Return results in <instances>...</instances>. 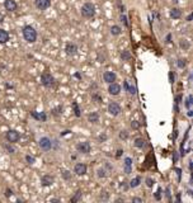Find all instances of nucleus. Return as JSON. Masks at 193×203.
Segmentation results:
<instances>
[{
	"label": "nucleus",
	"mask_w": 193,
	"mask_h": 203,
	"mask_svg": "<svg viewBox=\"0 0 193 203\" xmlns=\"http://www.w3.org/2000/svg\"><path fill=\"white\" fill-rule=\"evenodd\" d=\"M22 33H23V37H24V40L27 42H29V43H33V42H36V40H37V32H36V29L32 25L23 27Z\"/></svg>",
	"instance_id": "f257e3e1"
},
{
	"label": "nucleus",
	"mask_w": 193,
	"mask_h": 203,
	"mask_svg": "<svg viewBox=\"0 0 193 203\" xmlns=\"http://www.w3.org/2000/svg\"><path fill=\"white\" fill-rule=\"evenodd\" d=\"M82 15L87 19L93 18L95 15V5L93 3H85L82 7Z\"/></svg>",
	"instance_id": "f03ea898"
},
{
	"label": "nucleus",
	"mask_w": 193,
	"mask_h": 203,
	"mask_svg": "<svg viewBox=\"0 0 193 203\" xmlns=\"http://www.w3.org/2000/svg\"><path fill=\"white\" fill-rule=\"evenodd\" d=\"M41 83L43 87L46 88H52L53 85H55V78H53L50 72L45 71L43 74L41 75Z\"/></svg>",
	"instance_id": "7ed1b4c3"
},
{
	"label": "nucleus",
	"mask_w": 193,
	"mask_h": 203,
	"mask_svg": "<svg viewBox=\"0 0 193 203\" xmlns=\"http://www.w3.org/2000/svg\"><path fill=\"white\" fill-rule=\"evenodd\" d=\"M38 145L42 151H50L53 146V141L48 137H41L38 141Z\"/></svg>",
	"instance_id": "20e7f679"
},
{
	"label": "nucleus",
	"mask_w": 193,
	"mask_h": 203,
	"mask_svg": "<svg viewBox=\"0 0 193 203\" xmlns=\"http://www.w3.org/2000/svg\"><path fill=\"white\" fill-rule=\"evenodd\" d=\"M5 138H7V141H8L9 143H15V142L19 141L20 135H19L18 131H15V130H9V131L7 132V135H5Z\"/></svg>",
	"instance_id": "39448f33"
},
{
	"label": "nucleus",
	"mask_w": 193,
	"mask_h": 203,
	"mask_svg": "<svg viewBox=\"0 0 193 203\" xmlns=\"http://www.w3.org/2000/svg\"><path fill=\"white\" fill-rule=\"evenodd\" d=\"M90 149H92V146H90V143H89L88 141L79 142L78 145H76V150H78V152H80V154H89V152H90Z\"/></svg>",
	"instance_id": "423d86ee"
},
{
	"label": "nucleus",
	"mask_w": 193,
	"mask_h": 203,
	"mask_svg": "<svg viewBox=\"0 0 193 203\" xmlns=\"http://www.w3.org/2000/svg\"><path fill=\"white\" fill-rule=\"evenodd\" d=\"M108 113L112 116H118L121 113V105L116 102H112L108 104Z\"/></svg>",
	"instance_id": "0eeeda50"
},
{
	"label": "nucleus",
	"mask_w": 193,
	"mask_h": 203,
	"mask_svg": "<svg viewBox=\"0 0 193 203\" xmlns=\"http://www.w3.org/2000/svg\"><path fill=\"white\" fill-rule=\"evenodd\" d=\"M34 5L38 10H46L51 7V0H34Z\"/></svg>",
	"instance_id": "6e6552de"
},
{
	"label": "nucleus",
	"mask_w": 193,
	"mask_h": 203,
	"mask_svg": "<svg viewBox=\"0 0 193 203\" xmlns=\"http://www.w3.org/2000/svg\"><path fill=\"white\" fill-rule=\"evenodd\" d=\"M74 173L76 174V175H84V174H87V165L83 164V163L75 164V166H74Z\"/></svg>",
	"instance_id": "1a4fd4ad"
},
{
	"label": "nucleus",
	"mask_w": 193,
	"mask_h": 203,
	"mask_svg": "<svg viewBox=\"0 0 193 203\" xmlns=\"http://www.w3.org/2000/svg\"><path fill=\"white\" fill-rule=\"evenodd\" d=\"M117 79V75L113 72V71H105L103 74V80L107 83V84H111V83H114Z\"/></svg>",
	"instance_id": "9d476101"
},
{
	"label": "nucleus",
	"mask_w": 193,
	"mask_h": 203,
	"mask_svg": "<svg viewBox=\"0 0 193 203\" xmlns=\"http://www.w3.org/2000/svg\"><path fill=\"white\" fill-rule=\"evenodd\" d=\"M4 8H5V10H8V12H15L18 8V5H17V3H15V0H5Z\"/></svg>",
	"instance_id": "9b49d317"
},
{
	"label": "nucleus",
	"mask_w": 193,
	"mask_h": 203,
	"mask_svg": "<svg viewBox=\"0 0 193 203\" xmlns=\"http://www.w3.org/2000/svg\"><path fill=\"white\" fill-rule=\"evenodd\" d=\"M108 93L111 95H118L121 93V85H118L117 83H111L108 87Z\"/></svg>",
	"instance_id": "f8f14e48"
},
{
	"label": "nucleus",
	"mask_w": 193,
	"mask_h": 203,
	"mask_svg": "<svg viewBox=\"0 0 193 203\" xmlns=\"http://www.w3.org/2000/svg\"><path fill=\"white\" fill-rule=\"evenodd\" d=\"M65 51L67 55H75V53L78 52V46L73 43V42H69V43H66L65 46Z\"/></svg>",
	"instance_id": "ddd939ff"
},
{
	"label": "nucleus",
	"mask_w": 193,
	"mask_h": 203,
	"mask_svg": "<svg viewBox=\"0 0 193 203\" xmlns=\"http://www.w3.org/2000/svg\"><path fill=\"white\" fill-rule=\"evenodd\" d=\"M53 180H55V178H53L52 175L46 174V175H42L41 183H42V185H43V187H48V185H51L53 183Z\"/></svg>",
	"instance_id": "4468645a"
},
{
	"label": "nucleus",
	"mask_w": 193,
	"mask_h": 203,
	"mask_svg": "<svg viewBox=\"0 0 193 203\" xmlns=\"http://www.w3.org/2000/svg\"><path fill=\"white\" fill-rule=\"evenodd\" d=\"M31 116L40 122H45L47 119V116H46L45 112H41V113H38V112H31Z\"/></svg>",
	"instance_id": "2eb2a0df"
},
{
	"label": "nucleus",
	"mask_w": 193,
	"mask_h": 203,
	"mask_svg": "<svg viewBox=\"0 0 193 203\" xmlns=\"http://www.w3.org/2000/svg\"><path fill=\"white\" fill-rule=\"evenodd\" d=\"M9 41V33L5 29L0 28V45H4Z\"/></svg>",
	"instance_id": "dca6fc26"
},
{
	"label": "nucleus",
	"mask_w": 193,
	"mask_h": 203,
	"mask_svg": "<svg viewBox=\"0 0 193 203\" xmlns=\"http://www.w3.org/2000/svg\"><path fill=\"white\" fill-rule=\"evenodd\" d=\"M182 17V10L178 8H171L170 10V18L173 19H179Z\"/></svg>",
	"instance_id": "f3484780"
},
{
	"label": "nucleus",
	"mask_w": 193,
	"mask_h": 203,
	"mask_svg": "<svg viewBox=\"0 0 193 203\" xmlns=\"http://www.w3.org/2000/svg\"><path fill=\"white\" fill-rule=\"evenodd\" d=\"M88 121L90 123H98L99 122V113L98 112H93L92 114L88 116Z\"/></svg>",
	"instance_id": "a211bd4d"
},
{
	"label": "nucleus",
	"mask_w": 193,
	"mask_h": 203,
	"mask_svg": "<svg viewBox=\"0 0 193 203\" xmlns=\"http://www.w3.org/2000/svg\"><path fill=\"white\" fill-rule=\"evenodd\" d=\"M121 58H122V61H130L131 58H132V55H131V52L128 51V50H125V51H122V52H121Z\"/></svg>",
	"instance_id": "6ab92c4d"
},
{
	"label": "nucleus",
	"mask_w": 193,
	"mask_h": 203,
	"mask_svg": "<svg viewBox=\"0 0 193 203\" xmlns=\"http://www.w3.org/2000/svg\"><path fill=\"white\" fill-rule=\"evenodd\" d=\"M82 197H83L82 190H76V192H75V194H74V197H71L70 202L71 203H76V202H79L80 199H82Z\"/></svg>",
	"instance_id": "aec40b11"
},
{
	"label": "nucleus",
	"mask_w": 193,
	"mask_h": 203,
	"mask_svg": "<svg viewBox=\"0 0 193 203\" xmlns=\"http://www.w3.org/2000/svg\"><path fill=\"white\" fill-rule=\"evenodd\" d=\"M145 145H146V141H145L142 137H137L135 140V146L137 149H142V147H145Z\"/></svg>",
	"instance_id": "412c9836"
},
{
	"label": "nucleus",
	"mask_w": 193,
	"mask_h": 203,
	"mask_svg": "<svg viewBox=\"0 0 193 203\" xmlns=\"http://www.w3.org/2000/svg\"><path fill=\"white\" fill-rule=\"evenodd\" d=\"M111 33H112V36H120L122 33V28L118 25H112L111 27Z\"/></svg>",
	"instance_id": "4be33fe9"
},
{
	"label": "nucleus",
	"mask_w": 193,
	"mask_h": 203,
	"mask_svg": "<svg viewBox=\"0 0 193 203\" xmlns=\"http://www.w3.org/2000/svg\"><path fill=\"white\" fill-rule=\"evenodd\" d=\"M179 46H180V49H183V50H189V47H191V43H189V41L188 40H180L179 41Z\"/></svg>",
	"instance_id": "5701e85b"
},
{
	"label": "nucleus",
	"mask_w": 193,
	"mask_h": 203,
	"mask_svg": "<svg viewBox=\"0 0 193 203\" xmlns=\"http://www.w3.org/2000/svg\"><path fill=\"white\" fill-rule=\"evenodd\" d=\"M141 183V178L140 177H136V178H133L131 181H130V187L131 188H136V187H138Z\"/></svg>",
	"instance_id": "b1692460"
},
{
	"label": "nucleus",
	"mask_w": 193,
	"mask_h": 203,
	"mask_svg": "<svg viewBox=\"0 0 193 203\" xmlns=\"http://www.w3.org/2000/svg\"><path fill=\"white\" fill-rule=\"evenodd\" d=\"M73 109H74V113L76 117H80L82 116V113H80V108H79V104L76 103V102H73Z\"/></svg>",
	"instance_id": "393cba45"
},
{
	"label": "nucleus",
	"mask_w": 193,
	"mask_h": 203,
	"mask_svg": "<svg viewBox=\"0 0 193 203\" xmlns=\"http://www.w3.org/2000/svg\"><path fill=\"white\" fill-rule=\"evenodd\" d=\"M177 66L179 69H184L187 66V60L186 58H178V61H177Z\"/></svg>",
	"instance_id": "a878e982"
},
{
	"label": "nucleus",
	"mask_w": 193,
	"mask_h": 203,
	"mask_svg": "<svg viewBox=\"0 0 193 203\" xmlns=\"http://www.w3.org/2000/svg\"><path fill=\"white\" fill-rule=\"evenodd\" d=\"M96 175H98V178H105V177H107V172H105V169L99 168L98 170H96Z\"/></svg>",
	"instance_id": "bb28decb"
},
{
	"label": "nucleus",
	"mask_w": 193,
	"mask_h": 203,
	"mask_svg": "<svg viewBox=\"0 0 193 203\" xmlns=\"http://www.w3.org/2000/svg\"><path fill=\"white\" fill-rule=\"evenodd\" d=\"M62 178L65 180H70L71 179V173L69 172V170H64L62 172Z\"/></svg>",
	"instance_id": "cd10ccee"
},
{
	"label": "nucleus",
	"mask_w": 193,
	"mask_h": 203,
	"mask_svg": "<svg viewBox=\"0 0 193 203\" xmlns=\"http://www.w3.org/2000/svg\"><path fill=\"white\" fill-rule=\"evenodd\" d=\"M127 92H128V94H131V95H135V94H136V88L133 87V85H130V84H128Z\"/></svg>",
	"instance_id": "c85d7f7f"
},
{
	"label": "nucleus",
	"mask_w": 193,
	"mask_h": 203,
	"mask_svg": "<svg viewBox=\"0 0 193 203\" xmlns=\"http://www.w3.org/2000/svg\"><path fill=\"white\" fill-rule=\"evenodd\" d=\"M120 20H121V22L123 23V25H125V27H128V22H127V17H126V15L125 14H121V17H120Z\"/></svg>",
	"instance_id": "c756f323"
},
{
	"label": "nucleus",
	"mask_w": 193,
	"mask_h": 203,
	"mask_svg": "<svg viewBox=\"0 0 193 203\" xmlns=\"http://www.w3.org/2000/svg\"><path fill=\"white\" fill-rule=\"evenodd\" d=\"M186 108L187 109H191V105H192V95H189L188 98H187V100H186Z\"/></svg>",
	"instance_id": "7c9ffc66"
},
{
	"label": "nucleus",
	"mask_w": 193,
	"mask_h": 203,
	"mask_svg": "<svg viewBox=\"0 0 193 203\" xmlns=\"http://www.w3.org/2000/svg\"><path fill=\"white\" fill-rule=\"evenodd\" d=\"M4 147L7 149V151H8L9 154H14V152H15V149H14L12 145H4Z\"/></svg>",
	"instance_id": "2f4dec72"
},
{
	"label": "nucleus",
	"mask_w": 193,
	"mask_h": 203,
	"mask_svg": "<svg viewBox=\"0 0 193 203\" xmlns=\"http://www.w3.org/2000/svg\"><path fill=\"white\" fill-rule=\"evenodd\" d=\"M108 193L107 192H102V194L99 196V199H102V201H108Z\"/></svg>",
	"instance_id": "473e14b6"
},
{
	"label": "nucleus",
	"mask_w": 193,
	"mask_h": 203,
	"mask_svg": "<svg viewBox=\"0 0 193 203\" xmlns=\"http://www.w3.org/2000/svg\"><path fill=\"white\" fill-rule=\"evenodd\" d=\"M155 184V180L151 179V178H146V185L149 187V188H151V187Z\"/></svg>",
	"instance_id": "72a5a7b5"
},
{
	"label": "nucleus",
	"mask_w": 193,
	"mask_h": 203,
	"mask_svg": "<svg viewBox=\"0 0 193 203\" xmlns=\"http://www.w3.org/2000/svg\"><path fill=\"white\" fill-rule=\"evenodd\" d=\"M92 99L93 100H95L96 102V103H100V102H102V97H99V95L98 94H92Z\"/></svg>",
	"instance_id": "f704fd0d"
},
{
	"label": "nucleus",
	"mask_w": 193,
	"mask_h": 203,
	"mask_svg": "<svg viewBox=\"0 0 193 203\" xmlns=\"http://www.w3.org/2000/svg\"><path fill=\"white\" fill-rule=\"evenodd\" d=\"M127 137H128L127 131H121V133H120V138H122V140H127Z\"/></svg>",
	"instance_id": "c9c22d12"
},
{
	"label": "nucleus",
	"mask_w": 193,
	"mask_h": 203,
	"mask_svg": "<svg viewBox=\"0 0 193 203\" xmlns=\"http://www.w3.org/2000/svg\"><path fill=\"white\" fill-rule=\"evenodd\" d=\"M34 160H36V159H34L33 156H29V155H27V156H25V161L28 163V164H33Z\"/></svg>",
	"instance_id": "e433bc0d"
},
{
	"label": "nucleus",
	"mask_w": 193,
	"mask_h": 203,
	"mask_svg": "<svg viewBox=\"0 0 193 203\" xmlns=\"http://www.w3.org/2000/svg\"><path fill=\"white\" fill-rule=\"evenodd\" d=\"M155 199H156V201H160V199H162V189H159L156 193H155Z\"/></svg>",
	"instance_id": "4c0bfd02"
},
{
	"label": "nucleus",
	"mask_w": 193,
	"mask_h": 203,
	"mask_svg": "<svg viewBox=\"0 0 193 203\" xmlns=\"http://www.w3.org/2000/svg\"><path fill=\"white\" fill-rule=\"evenodd\" d=\"M131 127L133 128V130H137V128L140 127V123H138L137 121H132V123H131Z\"/></svg>",
	"instance_id": "58836bf2"
},
{
	"label": "nucleus",
	"mask_w": 193,
	"mask_h": 203,
	"mask_svg": "<svg viewBox=\"0 0 193 203\" xmlns=\"http://www.w3.org/2000/svg\"><path fill=\"white\" fill-rule=\"evenodd\" d=\"M169 80H170V83L171 84H174L175 83V76H174V72H169Z\"/></svg>",
	"instance_id": "ea45409f"
},
{
	"label": "nucleus",
	"mask_w": 193,
	"mask_h": 203,
	"mask_svg": "<svg viewBox=\"0 0 193 203\" xmlns=\"http://www.w3.org/2000/svg\"><path fill=\"white\" fill-rule=\"evenodd\" d=\"M131 172H132V166H131V165H125V173L130 174Z\"/></svg>",
	"instance_id": "a19ab883"
},
{
	"label": "nucleus",
	"mask_w": 193,
	"mask_h": 203,
	"mask_svg": "<svg viewBox=\"0 0 193 203\" xmlns=\"http://www.w3.org/2000/svg\"><path fill=\"white\" fill-rule=\"evenodd\" d=\"M125 165H131L132 166V159L131 157H126L125 159Z\"/></svg>",
	"instance_id": "79ce46f5"
},
{
	"label": "nucleus",
	"mask_w": 193,
	"mask_h": 203,
	"mask_svg": "<svg viewBox=\"0 0 193 203\" xmlns=\"http://www.w3.org/2000/svg\"><path fill=\"white\" fill-rule=\"evenodd\" d=\"M5 196H7V197H12L13 196V190L8 188L7 190H5Z\"/></svg>",
	"instance_id": "37998d69"
},
{
	"label": "nucleus",
	"mask_w": 193,
	"mask_h": 203,
	"mask_svg": "<svg viewBox=\"0 0 193 203\" xmlns=\"http://www.w3.org/2000/svg\"><path fill=\"white\" fill-rule=\"evenodd\" d=\"M175 173H177V175H178V180H180V175H182V170H180L179 168H177V169H175Z\"/></svg>",
	"instance_id": "c03bdc74"
},
{
	"label": "nucleus",
	"mask_w": 193,
	"mask_h": 203,
	"mask_svg": "<svg viewBox=\"0 0 193 203\" xmlns=\"http://www.w3.org/2000/svg\"><path fill=\"white\" fill-rule=\"evenodd\" d=\"M180 100H182V95H177L175 97V104H179Z\"/></svg>",
	"instance_id": "a18cd8bd"
},
{
	"label": "nucleus",
	"mask_w": 193,
	"mask_h": 203,
	"mask_svg": "<svg viewBox=\"0 0 193 203\" xmlns=\"http://www.w3.org/2000/svg\"><path fill=\"white\" fill-rule=\"evenodd\" d=\"M132 202H138V203H142L144 201L141 198H137V197H135V198H132Z\"/></svg>",
	"instance_id": "49530a36"
},
{
	"label": "nucleus",
	"mask_w": 193,
	"mask_h": 203,
	"mask_svg": "<svg viewBox=\"0 0 193 203\" xmlns=\"http://www.w3.org/2000/svg\"><path fill=\"white\" fill-rule=\"evenodd\" d=\"M104 60H105V58H104V56H100V55H98V61H99V62H104Z\"/></svg>",
	"instance_id": "de8ad7c7"
},
{
	"label": "nucleus",
	"mask_w": 193,
	"mask_h": 203,
	"mask_svg": "<svg viewBox=\"0 0 193 203\" xmlns=\"http://www.w3.org/2000/svg\"><path fill=\"white\" fill-rule=\"evenodd\" d=\"M192 18H193V14H192V13H191V14H188V17H187V22H191Z\"/></svg>",
	"instance_id": "09e8293b"
},
{
	"label": "nucleus",
	"mask_w": 193,
	"mask_h": 203,
	"mask_svg": "<svg viewBox=\"0 0 193 203\" xmlns=\"http://www.w3.org/2000/svg\"><path fill=\"white\" fill-rule=\"evenodd\" d=\"M167 42H168V43H170V42H171V34L167 36Z\"/></svg>",
	"instance_id": "8fccbe9b"
},
{
	"label": "nucleus",
	"mask_w": 193,
	"mask_h": 203,
	"mask_svg": "<svg viewBox=\"0 0 193 203\" xmlns=\"http://www.w3.org/2000/svg\"><path fill=\"white\" fill-rule=\"evenodd\" d=\"M3 22H4V14L0 13V23H3Z\"/></svg>",
	"instance_id": "3c124183"
},
{
	"label": "nucleus",
	"mask_w": 193,
	"mask_h": 203,
	"mask_svg": "<svg viewBox=\"0 0 193 203\" xmlns=\"http://www.w3.org/2000/svg\"><path fill=\"white\" fill-rule=\"evenodd\" d=\"M187 116L192 117V116H193V110H192V109H188V113H187Z\"/></svg>",
	"instance_id": "603ef678"
},
{
	"label": "nucleus",
	"mask_w": 193,
	"mask_h": 203,
	"mask_svg": "<svg viewBox=\"0 0 193 203\" xmlns=\"http://www.w3.org/2000/svg\"><path fill=\"white\" fill-rule=\"evenodd\" d=\"M121 154H123V150H118V151H117V155H116V156H117V157H120V156H121Z\"/></svg>",
	"instance_id": "864d4df0"
},
{
	"label": "nucleus",
	"mask_w": 193,
	"mask_h": 203,
	"mask_svg": "<svg viewBox=\"0 0 193 203\" xmlns=\"http://www.w3.org/2000/svg\"><path fill=\"white\" fill-rule=\"evenodd\" d=\"M173 160H174V161H177V160H178V155H177V154H174V156H173Z\"/></svg>",
	"instance_id": "5fc2aeb1"
},
{
	"label": "nucleus",
	"mask_w": 193,
	"mask_h": 203,
	"mask_svg": "<svg viewBox=\"0 0 193 203\" xmlns=\"http://www.w3.org/2000/svg\"><path fill=\"white\" fill-rule=\"evenodd\" d=\"M69 132H70V131H64V132L61 133V136H65V135H67V133H69Z\"/></svg>",
	"instance_id": "6e6d98bb"
},
{
	"label": "nucleus",
	"mask_w": 193,
	"mask_h": 203,
	"mask_svg": "<svg viewBox=\"0 0 193 203\" xmlns=\"http://www.w3.org/2000/svg\"><path fill=\"white\" fill-rule=\"evenodd\" d=\"M167 197H168V199H170V193H169V189H167Z\"/></svg>",
	"instance_id": "4d7b16f0"
},
{
	"label": "nucleus",
	"mask_w": 193,
	"mask_h": 203,
	"mask_svg": "<svg viewBox=\"0 0 193 203\" xmlns=\"http://www.w3.org/2000/svg\"><path fill=\"white\" fill-rule=\"evenodd\" d=\"M51 202H60V199H57V198H53V199H51Z\"/></svg>",
	"instance_id": "13d9d810"
},
{
	"label": "nucleus",
	"mask_w": 193,
	"mask_h": 203,
	"mask_svg": "<svg viewBox=\"0 0 193 203\" xmlns=\"http://www.w3.org/2000/svg\"><path fill=\"white\" fill-rule=\"evenodd\" d=\"M75 78H78V79H80V78H82V76H80V74H78V72H76V74H75Z\"/></svg>",
	"instance_id": "bf43d9fd"
},
{
	"label": "nucleus",
	"mask_w": 193,
	"mask_h": 203,
	"mask_svg": "<svg viewBox=\"0 0 193 203\" xmlns=\"http://www.w3.org/2000/svg\"><path fill=\"white\" fill-rule=\"evenodd\" d=\"M177 201H178V202H180V196H179V194L177 196Z\"/></svg>",
	"instance_id": "052dcab7"
}]
</instances>
